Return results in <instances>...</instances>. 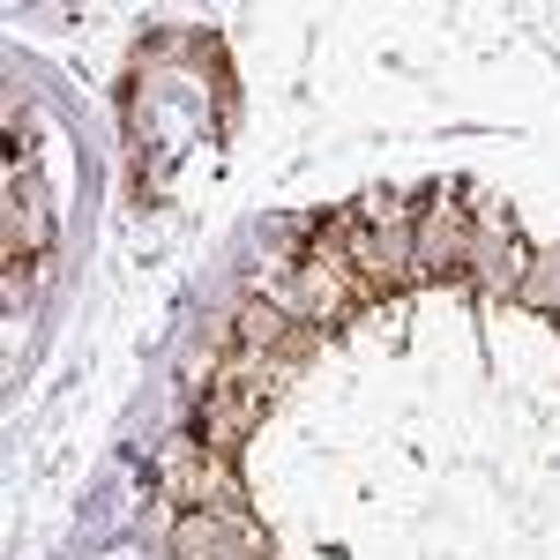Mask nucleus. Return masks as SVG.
<instances>
[{
    "mask_svg": "<svg viewBox=\"0 0 560 560\" xmlns=\"http://www.w3.org/2000/svg\"><path fill=\"white\" fill-rule=\"evenodd\" d=\"M179 553L187 560H261V538L247 516H224V509H202V516L179 523Z\"/></svg>",
    "mask_w": 560,
    "mask_h": 560,
    "instance_id": "obj_2",
    "label": "nucleus"
},
{
    "mask_svg": "<svg viewBox=\"0 0 560 560\" xmlns=\"http://www.w3.org/2000/svg\"><path fill=\"white\" fill-rule=\"evenodd\" d=\"M471 232H478V217L471 210H427L419 217V247H411V277H471Z\"/></svg>",
    "mask_w": 560,
    "mask_h": 560,
    "instance_id": "obj_1",
    "label": "nucleus"
}]
</instances>
